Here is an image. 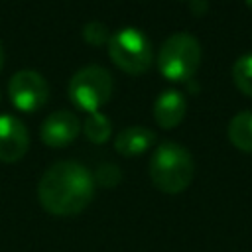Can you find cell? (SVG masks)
<instances>
[{"label":"cell","mask_w":252,"mask_h":252,"mask_svg":"<svg viewBox=\"0 0 252 252\" xmlns=\"http://www.w3.org/2000/svg\"><path fill=\"white\" fill-rule=\"evenodd\" d=\"M201 63V43L187 32L171 33L159 47L158 69L169 81H187Z\"/></svg>","instance_id":"3957f363"},{"label":"cell","mask_w":252,"mask_h":252,"mask_svg":"<svg viewBox=\"0 0 252 252\" xmlns=\"http://www.w3.org/2000/svg\"><path fill=\"white\" fill-rule=\"evenodd\" d=\"M112 96V75L98 67L87 65L79 69L69 81V98L81 110L98 112L102 104H106Z\"/></svg>","instance_id":"5b68a950"},{"label":"cell","mask_w":252,"mask_h":252,"mask_svg":"<svg viewBox=\"0 0 252 252\" xmlns=\"http://www.w3.org/2000/svg\"><path fill=\"white\" fill-rule=\"evenodd\" d=\"M81 120L71 110H53L41 124V140L49 148H65L81 132Z\"/></svg>","instance_id":"52a82bcc"},{"label":"cell","mask_w":252,"mask_h":252,"mask_svg":"<svg viewBox=\"0 0 252 252\" xmlns=\"http://www.w3.org/2000/svg\"><path fill=\"white\" fill-rule=\"evenodd\" d=\"M108 55L118 69L130 75L146 73L154 59L152 43L138 28L116 30L108 39Z\"/></svg>","instance_id":"277c9868"},{"label":"cell","mask_w":252,"mask_h":252,"mask_svg":"<svg viewBox=\"0 0 252 252\" xmlns=\"http://www.w3.org/2000/svg\"><path fill=\"white\" fill-rule=\"evenodd\" d=\"M28 146L30 136L26 124L12 114H0V161L14 163L22 159Z\"/></svg>","instance_id":"ba28073f"},{"label":"cell","mask_w":252,"mask_h":252,"mask_svg":"<svg viewBox=\"0 0 252 252\" xmlns=\"http://www.w3.org/2000/svg\"><path fill=\"white\" fill-rule=\"evenodd\" d=\"M185 110H187V98L177 89H165L154 102V118L165 130L175 128L183 120Z\"/></svg>","instance_id":"9c48e42d"},{"label":"cell","mask_w":252,"mask_h":252,"mask_svg":"<svg viewBox=\"0 0 252 252\" xmlns=\"http://www.w3.org/2000/svg\"><path fill=\"white\" fill-rule=\"evenodd\" d=\"M83 37H85V41L91 43V45H104V43H108V39H110V32H108V28H106L102 22L93 20V22L85 24V28H83Z\"/></svg>","instance_id":"5bb4252c"},{"label":"cell","mask_w":252,"mask_h":252,"mask_svg":"<svg viewBox=\"0 0 252 252\" xmlns=\"http://www.w3.org/2000/svg\"><path fill=\"white\" fill-rule=\"evenodd\" d=\"M228 140L242 152L252 154V110L236 112L226 126Z\"/></svg>","instance_id":"8fae6325"},{"label":"cell","mask_w":252,"mask_h":252,"mask_svg":"<svg viewBox=\"0 0 252 252\" xmlns=\"http://www.w3.org/2000/svg\"><path fill=\"white\" fill-rule=\"evenodd\" d=\"M94 181L104 187H114L120 181V169L114 163H102L94 171Z\"/></svg>","instance_id":"9a60e30c"},{"label":"cell","mask_w":252,"mask_h":252,"mask_svg":"<svg viewBox=\"0 0 252 252\" xmlns=\"http://www.w3.org/2000/svg\"><path fill=\"white\" fill-rule=\"evenodd\" d=\"M8 94L12 104L24 112L39 110L49 98V87L43 75L32 69H22L12 75L8 83Z\"/></svg>","instance_id":"8992f818"},{"label":"cell","mask_w":252,"mask_h":252,"mask_svg":"<svg viewBox=\"0 0 252 252\" xmlns=\"http://www.w3.org/2000/svg\"><path fill=\"white\" fill-rule=\"evenodd\" d=\"M193 175H195V161L185 146L173 140H165L158 144L150 159V177L159 191L169 195L181 193L183 189L189 187Z\"/></svg>","instance_id":"7a4b0ae2"},{"label":"cell","mask_w":252,"mask_h":252,"mask_svg":"<svg viewBox=\"0 0 252 252\" xmlns=\"http://www.w3.org/2000/svg\"><path fill=\"white\" fill-rule=\"evenodd\" d=\"M232 79L244 94L252 96V51L236 57L232 63Z\"/></svg>","instance_id":"4fadbf2b"},{"label":"cell","mask_w":252,"mask_h":252,"mask_svg":"<svg viewBox=\"0 0 252 252\" xmlns=\"http://www.w3.org/2000/svg\"><path fill=\"white\" fill-rule=\"evenodd\" d=\"M37 197L41 207L55 217L79 215L94 197V177L79 161H55L43 171Z\"/></svg>","instance_id":"6da1fadb"},{"label":"cell","mask_w":252,"mask_h":252,"mask_svg":"<svg viewBox=\"0 0 252 252\" xmlns=\"http://www.w3.org/2000/svg\"><path fill=\"white\" fill-rule=\"evenodd\" d=\"M246 4H248V6H250V8H252V0H246Z\"/></svg>","instance_id":"e0dca14e"},{"label":"cell","mask_w":252,"mask_h":252,"mask_svg":"<svg viewBox=\"0 0 252 252\" xmlns=\"http://www.w3.org/2000/svg\"><path fill=\"white\" fill-rule=\"evenodd\" d=\"M2 65H4V49H2V43H0V71H2Z\"/></svg>","instance_id":"2e32d148"},{"label":"cell","mask_w":252,"mask_h":252,"mask_svg":"<svg viewBox=\"0 0 252 252\" xmlns=\"http://www.w3.org/2000/svg\"><path fill=\"white\" fill-rule=\"evenodd\" d=\"M83 130H85V136L94 142V144H104L108 138H110V132H112V122L110 118H106L102 112H91L87 116V120L83 122Z\"/></svg>","instance_id":"7c38bea8"},{"label":"cell","mask_w":252,"mask_h":252,"mask_svg":"<svg viewBox=\"0 0 252 252\" xmlns=\"http://www.w3.org/2000/svg\"><path fill=\"white\" fill-rule=\"evenodd\" d=\"M156 142V134L146 128V126H128L124 130L118 132V136L114 138V150L120 156L126 158H134L144 154L146 150H150Z\"/></svg>","instance_id":"30bf717a"}]
</instances>
